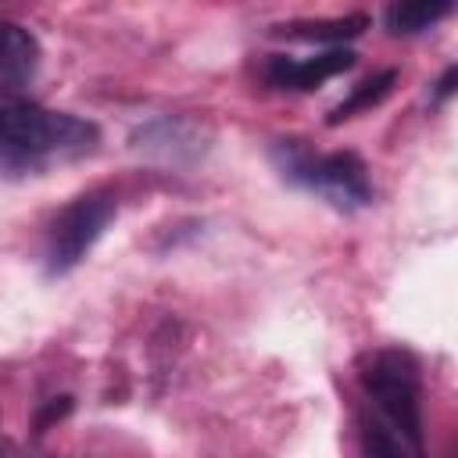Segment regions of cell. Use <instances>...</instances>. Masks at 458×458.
Wrapping results in <instances>:
<instances>
[{"instance_id":"6da1fadb","label":"cell","mask_w":458,"mask_h":458,"mask_svg":"<svg viewBox=\"0 0 458 458\" xmlns=\"http://www.w3.org/2000/svg\"><path fill=\"white\" fill-rule=\"evenodd\" d=\"M97 147V125L50 111L21 93L0 89V168L39 172L50 161H75Z\"/></svg>"},{"instance_id":"7a4b0ae2","label":"cell","mask_w":458,"mask_h":458,"mask_svg":"<svg viewBox=\"0 0 458 458\" xmlns=\"http://www.w3.org/2000/svg\"><path fill=\"white\" fill-rule=\"evenodd\" d=\"M272 161L290 182L318 193L333 208L351 211V208L372 204L369 172H365L361 157H354L347 150L344 154H315L304 140H279L272 147Z\"/></svg>"},{"instance_id":"3957f363","label":"cell","mask_w":458,"mask_h":458,"mask_svg":"<svg viewBox=\"0 0 458 458\" xmlns=\"http://www.w3.org/2000/svg\"><path fill=\"white\" fill-rule=\"evenodd\" d=\"M361 386L390 422V433L404 440V447L419 458L422 454V394L415 365L397 351H376L361 365Z\"/></svg>"},{"instance_id":"277c9868","label":"cell","mask_w":458,"mask_h":458,"mask_svg":"<svg viewBox=\"0 0 458 458\" xmlns=\"http://www.w3.org/2000/svg\"><path fill=\"white\" fill-rule=\"evenodd\" d=\"M111 218H114V197L111 193L75 197L54 218V225H50V236H47V272L50 276L72 272L93 250V243L104 236Z\"/></svg>"},{"instance_id":"5b68a950","label":"cell","mask_w":458,"mask_h":458,"mask_svg":"<svg viewBox=\"0 0 458 458\" xmlns=\"http://www.w3.org/2000/svg\"><path fill=\"white\" fill-rule=\"evenodd\" d=\"M351 64H354V54L347 47H333L315 57H272L265 75L279 89H315V86L329 82L333 75L347 72Z\"/></svg>"},{"instance_id":"8992f818","label":"cell","mask_w":458,"mask_h":458,"mask_svg":"<svg viewBox=\"0 0 458 458\" xmlns=\"http://www.w3.org/2000/svg\"><path fill=\"white\" fill-rule=\"evenodd\" d=\"M136 147L143 154H161L165 161H182L204 150V132L186 118H161L136 132Z\"/></svg>"},{"instance_id":"52a82bcc","label":"cell","mask_w":458,"mask_h":458,"mask_svg":"<svg viewBox=\"0 0 458 458\" xmlns=\"http://www.w3.org/2000/svg\"><path fill=\"white\" fill-rule=\"evenodd\" d=\"M39 68V43L29 29L14 21H0V89L25 86Z\"/></svg>"},{"instance_id":"ba28073f","label":"cell","mask_w":458,"mask_h":458,"mask_svg":"<svg viewBox=\"0 0 458 458\" xmlns=\"http://www.w3.org/2000/svg\"><path fill=\"white\" fill-rule=\"evenodd\" d=\"M394 82H397V72H379V75H372V79H365V82H358L354 89H351V97L347 100H340L333 111H329V125H336V122H347V118H354V114H361V111H369V107H376L390 89H394Z\"/></svg>"},{"instance_id":"9c48e42d","label":"cell","mask_w":458,"mask_h":458,"mask_svg":"<svg viewBox=\"0 0 458 458\" xmlns=\"http://www.w3.org/2000/svg\"><path fill=\"white\" fill-rule=\"evenodd\" d=\"M444 14H451V4L447 0H411V4H394L386 11V25L390 32H422L429 25H437Z\"/></svg>"},{"instance_id":"30bf717a","label":"cell","mask_w":458,"mask_h":458,"mask_svg":"<svg viewBox=\"0 0 458 458\" xmlns=\"http://www.w3.org/2000/svg\"><path fill=\"white\" fill-rule=\"evenodd\" d=\"M365 25V18H329V21H293V25H283L286 36H297V39H329V43H340V39H351L358 36Z\"/></svg>"},{"instance_id":"8fae6325","label":"cell","mask_w":458,"mask_h":458,"mask_svg":"<svg viewBox=\"0 0 458 458\" xmlns=\"http://www.w3.org/2000/svg\"><path fill=\"white\" fill-rule=\"evenodd\" d=\"M361 447L365 458H415L401 437L390 433V426H383L379 419H365L361 422Z\"/></svg>"}]
</instances>
